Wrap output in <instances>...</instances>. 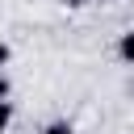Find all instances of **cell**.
Returning a JSON list of instances; mask_svg holds the SVG:
<instances>
[{
  "instance_id": "obj_1",
  "label": "cell",
  "mask_w": 134,
  "mask_h": 134,
  "mask_svg": "<svg viewBox=\"0 0 134 134\" xmlns=\"http://www.w3.org/2000/svg\"><path fill=\"white\" fill-rule=\"evenodd\" d=\"M117 54H121V59L134 67V29H126V34L117 38Z\"/></svg>"
},
{
  "instance_id": "obj_2",
  "label": "cell",
  "mask_w": 134,
  "mask_h": 134,
  "mask_svg": "<svg viewBox=\"0 0 134 134\" xmlns=\"http://www.w3.org/2000/svg\"><path fill=\"white\" fill-rule=\"evenodd\" d=\"M42 134H75V130H71V121H50Z\"/></svg>"
},
{
  "instance_id": "obj_3",
  "label": "cell",
  "mask_w": 134,
  "mask_h": 134,
  "mask_svg": "<svg viewBox=\"0 0 134 134\" xmlns=\"http://www.w3.org/2000/svg\"><path fill=\"white\" fill-rule=\"evenodd\" d=\"M8 121H13V105H8V100H0V134L8 130Z\"/></svg>"
},
{
  "instance_id": "obj_4",
  "label": "cell",
  "mask_w": 134,
  "mask_h": 134,
  "mask_svg": "<svg viewBox=\"0 0 134 134\" xmlns=\"http://www.w3.org/2000/svg\"><path fill=\"white\" fill-rule=\"evenodd\" d=\"M8 92H13V84H8V75H0V100H8Z\"/></svg>"
},
{
  "instance_id": "obj_5",
  "label": "cell",
  "mask_w": 134,
  "mask_h": 134,
  "mask_svg": "<svg viewBox=\"0 0 134 134\" xmlns=\"http://www.w3.org/2000/svg\"><path fill=\"white\" fill-rule=\"evenodd\" d=\"M8 59H13V50H8V42H0V67H4Z\"/></svg>"
},
{
  "instance_id": "obj_6",
  "label": "cell",
  "mask_w": 134,
  "mask_h": 134,
  "mask_svg": "<svg viewBox=\"0 0 134 134\" xmlns=\"http://www.w3.org/2000/svg\"><path fill=\"white\" fill-rule=\"evenodd\" d=\"M67 8H84V4H92V0H63Z\"/></svg>"
}]
</instances>
